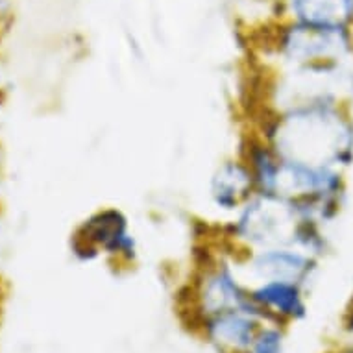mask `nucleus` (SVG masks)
Masks as SVG:
<instances>
[{
  "label": "nucleus",
  "mask_w": 353,
  "mask_h": 353,
  "mask_svg": "<svg viewBox=\"0 0 353 353\" xmlns=\"http://www.w3.org/2000/svg\"><path fill=\"white\" fill-rule=\"evenodd\" d=\"M272 50L285 69L342 63L353 56L352 30L320 28L283 19L274 34Z\"/></svg>",
  "instance_id": "3"
},
{
  "label": "nucleus",
  "mask_w": 353,
  "mask_h": 353,
  "mask_svg": "<svg viewBox=\"0 0 353 353\" xmlns=\"http://www.w3.org/2000/svg\"><path fill=\"white\" fill-rule=\"evenodd\" d=\"M246 267L257 281L283 279L307 287L319 268V257L294 246H272L248 252Z\"/></svg>",
  "instance_id": "5"
},
{
  "label": "nucleus",
  "mask_w": 353,
  "mask_h": 353,
  "mask_svg": "<svg viewBox=\"0 0 353 353\" xmlns=\"http://www.w3.org/2000/svg\"><path fill=\"white\" fill-rule=\"evenodd\" d=\"M303 285L283 279L259 281L255 289L250 290L252 300L259 307L263 319L270 322L279 320L303 319L307 313Z\"/></svg>",
  "instance_id": "7"
},
{
  "label": "nucleus",
  "mask_w": 353,
  "mask_h": 353,
  "mask_svg": "<svg viewBox=\"0 0 353 353\" xmlns=\"http://www.w3.org/2000/svg\"><path fill=\"white\" fill-rule=\"evenodd\" d=\"M255 192L257 189L254 174L243 157L222 163L214 170L209 185L211 202L214 203V208L226 213H237Z\"/></svg>",
  "instance_id": "6"
},
{
  "label": "nucleus",
  "mask_w": 353,
  "mask_h": 353,
  "mask_svg": "<svg viewBox=\"0 0 353 353\" xmlns=\"http://www.w3.org/2000/svg\"><path fill=\"white\" fill-rule=\"evenodd\" d=\"M281 2H283V0H278V4H279V6H281Z\"/></svg>",
  "instance_id": "12"
},
{
  "label": "nucleus",
  "mask_w": 353,
  "mask_h": 353,
  "mask_svg": "<svg viewBox=\"0 0 353 353\" xmlns=\"http://www.w3.org/2000/svg\"><path fill=\"white\" fill-rule=\"evenodd\" d=\"M257 135L283 159L341 170L353 163V119L346 104L314 102L270 113Z\"/></svg>",
  "instance_id": "1"
},
{
  "label": "nucleus",
  "mask_w": 353,
  "mask_h": 353,
  "mask_svg": "<svg viewBox=\"0 0 353 353\" xmlns=\"http://www.w3.org/2000/svg\"><path fill=\"white\" fill-rule=\"evenodd\" d=\"M209 339L219 347L232 352H248L257 335V316L246 311H224L203 320Z\"/></svg>",
  "instance_id": "9"
},
{
  "label": "nucleus",
  "mask_w": 353,
  "mask_h": 353,
  "mask_svg": "<svg viewBox=\"0 0 353 353\" xmlns=\"http://www.w3.org/2000/svg\"><path fill=\"white\" fill-rule=\"evenodd\" d=\"M281 17L320 28L352 30L353 0H283Z\"/></svg>",
  "instance_id": "8"
},
{
  "label": "nucleus",
  "mask_w": 353,
  "mask_h": 353,
  "mask_svg": "<svg viewBox=\"0 0 353 353\" xmlns=\"http://www.w3.org/2000/svg\"><path fill=\"white\" fill-rule=\"evenodd\" d=\"M283 335L279 330H261L257 331L248 353H281Z\"/></svg>",
  "instance_id": "10"
},
{
  "label": "nucleus",
  "mask_w": 353,
  "mask_h": 353,
  "mask_svg": "<svg viewBox=\"0 0 353 353\" xmlns=\"http://www.w3.org/2000/svg\"><path fill=\"white\" fill-rule=\"evenodd\" d=\"M347 330L353 331V309L350 311V320H347Z\"/></svg>",
  "instance_id": "11"
},
{
  "label": "nucleus",
  "mask_w": 353,
  "mask_h": 353,
  "mask_svg": "<svg viewBox=\"0 0 353 353\" xmlns=\"http://www.w3.org/2000/svg\"><path fill=\"white\" fill-rule=\"evenodd\" d=\"M305 219L294 202L255 192L230 222L232 243L246 254L272 246H294ZM316 222V220H314Z\"/></svg>",
  "instance_id": "2"
},
{
  "label": "nucleus",
  "mask_w": 353,
  "mask_h": 353,
  "mask_svg": "<svg viewBox=\"0 0 353 353\" xmlns=\"http://www.w3.org/2000/svg\"><path fill=\"white\" fill-rule=\"evenodd\" d=\"M72 250L81 259H93L99 254H105L115 259L134 261L137 257V241L126 216L119 209L108 208L81 224L74 235Z\"/></svg>",
  "instance_id": "4"
}]
</instances>
